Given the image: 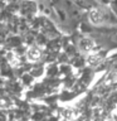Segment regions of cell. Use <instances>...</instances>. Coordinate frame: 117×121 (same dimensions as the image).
Masks as SVG:
<instances>
[{
    "label": "cell",
    "mask_w": 117,
    "mask_h": 121,
    "mask_svg": "<svg viewBox=\"0 0 117 121\" xmlns=\"http://www.w3.org/2000/svg\"><path fill=\"white\" fill-rule=\"evenodd\" d=\"M53 10H54V17L55 19L58 20L60 24H63V25H68L71 23V15L69 13H68V10H67V8L63 5L60 1H57L53 4Z\"/></svg>",
    "instance_id": "cell-1"
},
{
    "label": "cell",
    "mask_w": 117,
    "mask_h": 121,
    "mask_svg": "<svg viewBox=\"0 0 117 121\" xmlns=\"http://www.w3.org/2000/svg\"><path fill=\"white\" fill-rule=\"evenodd\" d=\"M111 40L113 42V43H117V32L113 33L112 35H111Z\"/></svg>",
    "instance_id": "cell-2"
},
{
    "label": "cell",
    "mask_w": 117,
    "mask_h": 121,
    "mask_svg": "<svg viewBox=\"0 0 117 121\" xmlns=\"http://www.w3.org/2000/svg\"><path fill=\"white\" fill-rule=\"evenodd\" d=\"M116 11H117V4H116Z\"/></svg>",
    "instance_id": "cell-3"
},
{
    "label": "cell",
    "mask_w": 117,
    "mask_h": 121,
    "mask_svg": "<svg viewBox=\"0 0 117 121\" xmlns=\"http://www.w3.org/2000/svg\"><path fill=\"white\" fill-rule=\"evenodd\" d=\"M40 1H44V0H40Z\"/></svg>",
    "instance_id": "cell-4"
}]
</instances>
